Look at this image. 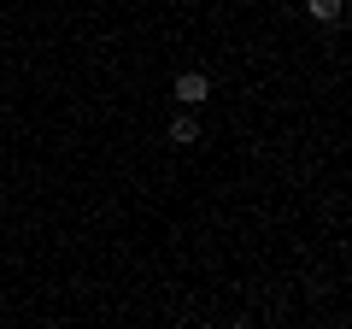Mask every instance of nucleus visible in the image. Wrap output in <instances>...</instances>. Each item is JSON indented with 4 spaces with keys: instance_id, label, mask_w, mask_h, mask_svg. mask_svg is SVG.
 <instances>
[{
    "instance_id": "nucleus-1",
    "label": "nucleus",
    "mask_w": 352,
    "mask_h": 329,
    "mask_svg": "<svg viewBox=\"0 0 352 329\" xmlns=\"http://www.w3.org/2000/svg\"><path fill=\"white\" fill-rule=\"evenodd\" d=\"M206 94H212V76H200V71L176 76V100H182V106H200Z\"/></svg>"
},
{
    "instance_id": "nucleus-2",
    "label": "nucleus",
    "mask_w": 352,
    "mask_h": 329,
    "mask_svg": "<svg viewBox=\"0 0 352 329\" xmlns=\"http://www.w3.org/2000/svg\"><path fill=\"white\" fill-rule=\"evenodd\" d=\"M170 141H176V147H188V141H200V124H194L188 112H182V118H170Z\"/></svg>"
},
{
    "instance_id": "nucleus-3",
    "label": "nucleus",
    "mask_w": 352,
    "mask_h": 329,
    "mask_svg": "<svg viewBox=\"0 0 352 329\" xmlns=\"http://www.w3.org/2000/svg\"><path fill=\"white\" fill-rule=\"evenodd\" d=\"M305 12H311L317 24H335V18H340V0H305Z\"/></svg>"
}]
</instances>
